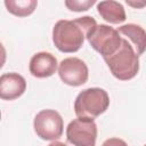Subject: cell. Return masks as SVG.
Segmentation results:
<instances>
[{
  "mask_svg": "<svg viewBox=\"0 0 146 146\" xmlns=\"http://www.w3.org/2000/svg\"><path fill=\"white\" fill-rule=\"evenodd\" d=\"M97 25L91 16H82L75 19H59L52 29V41L62 52H75L84 42L87 34Z\"/></svg>",
  "mask_w": 146,
  "mask_h": 146,
  "instance_id": "6da1fadb",
  "label": "cell"
},
{
  "mask_svg": "<svg viewBox=\"0 0 146 146\" xmlns=\"http://www.w3.org/2000/svg\"><path fill=\"white\" fill-rule=\"evenodd\" d=\"M104 60L113 76L121 81L133 79L139 71V56L124 38H122L120 48Z\"/></svg>",
  "mask_w": 146,
  "mask_h": 146,
  "instance_id": "7a4b0ae2",
  "label": "cell"
},
{
  "mask_svg": "<svg viewBox=\"0 0 146 146\" xmlns=\"http://www.w3.org/2000/svg\"><path fill=\"white\" fill-rule=\"evenodd\" d=\"M110 96L102 88H87L79 92L74 100V112L78 117L95 119L106 112Z\"/></svg>",
  "mask_w": 146,
  "mask_h": 146,
  "instance_id": "3957f363",
  "label": "cell"
},
{
  "mask_svg": "<svg viewBox=\"0 0 146 146\" xmlns=\"http://www.w3.org/2000/svg\"><path fill=\"white\" fill-rule=\"evenodd\" d=\"M94 50L99 52L103 58L112 56L121 46L122 36L114 27L106 24H97L86 38Z\"/></svg>",
  "mask_w": 146,
  "mask_h": 146,
  "instance_id": "277c9868",
  "label": "cell"
},
{
  "mask_svg": "<svg viewBox=\"0 0 146 146\" xmlns=\"http://www.w3.org/2000/svg\"><path fill=\"white\" fill-rule=\"evenodd\" d=\"M97 132L94 119L76 117L66 128V141L71 146H95Z\"/></svg>",
  "mask_w": 146,
  "mask_h": 146,
  "instance_id": "5b68a950",
  "label": "cell"
},
{
  "mask_svg": "<svg viewBox=\"0 0 146 146\" xmlns=\"http://www.w3.org/2000/svg\"><path fill=\"white\" fill-rule=\"evenodd\" d=\"M33 128L36 136L41 139L55 141L63 135L64 121L57 111L42 110L35 115Z\"/></svg>",
  "mask_w": 146,
  "mask_h": 146,
  "instance_id": "8992f818",
  "label": "cell"
},
{
  "mask_svg": "<svg viewBox=\"0 0 146 146\" xmlns=\"http://www.w3.org/2000/svg\"><path fill=\"white\" fill-rule=\"evenodd\" d=\"M58 75L65 84L80 87L88 81L89 70L82 59L78 57H67L59 63Z\"/></svg>",
  "mask_w": 146,
  "mask_h": 146,
  "instance_id": "52a82bcc",
  "label": "cell"
},
{
  "mask_svg": "<svg viewBox=\"0 0 146 146\" xmlns=\"http://www.w3.org/2000/svg\"><path fill=\"white\" fill-rule=\"evenodd\" d=\"M57 67L58 63L56 57L47 51H40L33 55L29 64L30 73L38 79H44L54 75Z\"/></svg>",
  "mask_w": 146,
  "mask_h": 146,
  "instance_id": "ba28073f",
  "label": "cell"
},
{
  "mask_svg": "<svg viewBox=\"0 0 146 146\" xmlns=\"http://www.w3.org/2000/svg\"><path fill=\"white\" fill-rule=\"evenodd\" d=\"M26 90L25 79L15 72L3 73L0 76V98L3 100H14L21 97Z\"/></svg>",
  "mask_w": 146,
  "mask_h": 146,
  "instance_id": "9c48e42d",
  "label": "cell"
},
{
  "mask_svg": "<svg viewBox=\"0 0 146 146\" xmlns=\"http://www.w3.org/2000/svg\"><path fill=\"white\" fill-rule=\"evenodd\" d=\"M117 32L124 38L135 49L138 56L143 55L146 50V31L137 24L129 23L117 29Z\"/></svg>",
  "mask_w": 146,
  "mask_h": 146,
  "instance_id": "30bf717a",
  "label": "cell"
},
{
  "mask_svg": "<svg viewBox=\"0 0 146 146\" xmlns=\"http://www.w3.org/2000/svg\"><path fill=\"white\" fill-rule=\"evenodd\" d=\"M97 11L103 19H105L111 24H120L124 22L127 18L123 6L114 0H106L98 2Z\"/></svg>",
  "mask_w": 146,
  "mask_h": 146,
  "instance_id": "8fae6325",
  "label": "cell"
},
{
  "mask_svg": "<svg viewBox=\"0 0 146 146\" xmlns=\"http://www.w3.org/2000/svg\"><path fill=\"white\" fill-rule=\"evenodd\" d=\"M3 3L10 14L18 17L31 15L38 6L36 0H5Z\"/></svg>",
  "mask_w": 146,
  "mask_h": 146,
  "instance_id": "7c38bea8",
  "label": "cell"
},
{
  "mask_svg": "<svg viewBox=\"0 0 146 146\" xmlns=\"http://www.w3.org/2000/svg\"><path fill=\"white\" fill-rule=\"evenodd\" d=\"M96 2L94 0H66L65 6L71 11H86Z\"/></svg>",
  "mask_w": 146,
  "mask_h": 146,
  "instance_id": "4fadbf2b",
  "label": "cell"
},
{
  "mask_svg": "<svg viewBox=\"0 0 146 146\" xmlns=\"http://www.w3.org/2000/svg\"><path fill=\"white\" fill-rule=\"evenodd\" d=\"M102 146H128V144L121 139V138H116V137H112V138H108L106 139Z\"/></svg>",
  "mask_w": 146,
  "mask_h": 146,
  "instance_id": "5bb4252c",
  "label": "cell"
},
{
  "mask_svg": "<svg viewBox=\"0 0 146 146\" xmlns=\"http://www.w3.org/2000/svg\"><path fill=\"white\" fill-rule=\"evenodd\" d=\"M127 3L131 7H135V8H141L144 6H146V1H141V2H133V1H128L127 0Z\"/></svg>",
  "mask_w": 146,
  "mask_h": 146,
  "instance_id": "9a60e30c",
  "label": "cell"
},
{
  "mask_svg": "<svg viewBox=\"0 0 146 146\" xmlns=\"http://www.w3.org/2000/svg\"><path fill=\"white\" fill-rule=\"evenodd\" d=\"M48 146H67V145L64 144V143H62V141H57V140H55V141L50 143Z\"/></svg>",
  "mask_w": 146,
  "mask_h": 146,
  "instance_id": "2e32d148",
  "label": "cell"
},
{
  "mask_svg": "<svg viewBox=\"0 0 146 146\" xmlns=\"http://www.w3.org/2000/svg\"><path fill=\"white\" fill-rule=\"evenodd\" d=\"M144 146H146V145H144Z\"/></svg>",
  "mask_w": 146,
  "mask_h": 146,
  "instance_id": "e0dca14e",
  "label": "cell"
}]
</instances>
